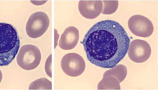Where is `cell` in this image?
Returning <instances> with one entry per match:
<instances>
[{"instance_id": "cell-1", "label": "cell", "mask_w": 158, "mask_h": 90, "mask_svg": "<svg viewBox=\"0 0 158 90\" xmlns=\"http://www.w3.org/2000/svg\"><path fill=\"white\" fill-rule=\"evenodd\" d=\"M130 39L123 27L110 20L95 24L81 41L88 61L103 68H111L127 54Z\"/></svg>"}, {"instance_id": "cell-2", "label": "cell", "mask_w": 158, "mask_h": 90, "mask_svg": "<svg viewBox=\"0 0 158 90\" xmlns=\"http://www.w3.org/2000/svg\"><path fill=\"white\" fill-rule=\"evenodd\" d=\"M20 39L12 25L0 22V66L8 65L15 57L20 47Z\"/></svg>"}, {"instance_id": "cell-3", "label": "cell", "mask_w": 158, "mask_h": 90, "mask_svg": "<svg viewBox=\"0 0 158 90\" xmlns=\"http://www.w3.org/2000/svg\"><path fill=\"white\" fill-rule=\"evenodd\" d=\"M127 69L123 65H115L106 71L102 79L98 83V90H120V83L125 78Z\"/></svg>"}, {"instance_id": "cell-4", "label": "cell", "mask_w": 158, "mask_h": 90, "mask_svg": "<svg viewBox=\"0 0 158 90\" xmlns=\"http://www.w3.org/2000/svg\"><path fill=\"white\" fill-rule=\"evenodd\" d=\"M41 58V53L39 48L35 45L27 44L21 48L16 60L21 68L25 70H31L39 65Z\"/></svg>"}, {"instance_id": "cell-5", "label": "cell", "mask_w": 158, "mask_h": 90, "mask_svg": "<svg viewBox=\"0 0 158 90\" xmlns=\"http://www.w3.org/2000/svg\"><path fill=\"white\" fill-rule=\"evenodd\" d=\"M50 24L48 15L42 11L37 12L30 16L26 26L27 35L30 37H39L46 31Z\"/></svg>"}, {"instance_id": "cell-6", "label": "cell", "mask_w": 158, "mask_h": 90, "mask_svg": "<svg viewBox=\"0 0 158 90\" xmlns=\"http://www.w3.org/2000/svg\"><path fill=\"white\" fill-rule=\"evenodd\" d=\"M61 68L67 75L76 77L81 75L85 71V63L83 58L76 53H69L64 55L60 62Z\"/></svg>"}, {"instance_id": "cell-7", "label": "cell", "mask_w": 158, "mask_h": 90, "mask_svg": "<svg viewBox=\"0 0 158 90\" xmlns=\"http://www.w3.org/2000/svg\"><path fill=\"white\" fill-rule=\"evenodd\" d=\"M128 25L134 34L140 37H148L152 34L154 30L152 22L147 18L139 14L131 17L128 21Z\"/></svg>"}, {"instance_id": "cell-8", "label": "cell", "mask_w": 158, "mask_h": 90, "mask_svg": "<svg viewBox=\"0 0 158 90\" xmlns=\"http://www.w3.org/2000/svg\"><path fill=\"white\" fill-rule=\"evenodd\" d=\"M129 45L128 56L134 62H144L150 57L151 49L147 41L141 39H135L131 41Z\"/></svg>"}, {"instance_id": "cell-9", "label": "cell", "mask_w": 158, "mask_h": 90, "mask_svg": "<svg viewBox=\"0 0 158 90\" xmlns=\"http://www.w3.org/2000/svg\"><path fill=\"white\" fill-rule=\"evenodd\" d=\"M78 7L83 17L91 19L96 18L102 12L103 3L101 0H80Z\"/></svg>"}, {"instance_id": "cell-10", "label": "cell", "mask_w": 158, "mask_h": 90, "mask_svg": "<svg viewBox=\"0 0 158 90\" xmlns=\"http://www.w3.org/2000/svg\"><path fill=\"white\" fill-rule=\"evenodd\" d=\"M79 32L75 27L67 28L61 34L59 42V46L63 50L73 49L77 45L79 39Z\"/></svg>"}, {"instance_id": "cell-11", "label": "cell", "mask_w": 158, "mask_h": 90, "mask_svg": "<svg viewBox=\"0 0 158 90\" xmlns=\"http://www.w3.org/2000/svg\"><path fill=\"white\" fill-rule=\"evenodd\" d=\"M29 90H52V82L45 78L36 79L32 82L29 87Z\"/></svg>"}, {"instance_id": "cell-12", "label": "cell", "mask_w": 158, "mask_h": 90, "mask_svg": "<svg viewBox=\"0 0 158 90\" xmlns=\"http://www.w3.org/2000/svg\"><path fill=\"white\" fill-rule=\"evenodd\" d=\"M103 2L102 13L103 14H110L114 13L117 10L118 2L114 1H102Z\"/></svg>"}, {"instance_id": "cell-13", "label": "cell", "mask_w": 158, "mask_h": 90, "mask_svg": "<svg viewBox=\"0 0 158 90\" xmlns=\"http://www.w3.org/2000/svg\"><path fill=\"white\" fill-rule=\"evenodd\" d=\"M2 78V72L0 70V83L1 82Z\"/></svg>"}]
</instances>
